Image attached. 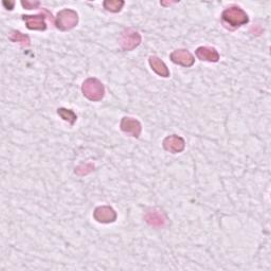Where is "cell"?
I'll return each mask as SVG.
<instances>
[{"instance_id":"1","label":"cell","mask_w":271,"mask_h":271,"mask_svg":"<svg viewBox=\"0 0 271 271\" xmlns=\"http://www.w3.org/2000/svg\"><path fill=\"white\" fill-rule=\"evenodd\" d=\"M223 22L232 29H237L247 24L249 21L248 15L239 6H231L222 14Z\"/></svg>"},{"instance_id":"2","label":"cell","mask_w":271,"mask_h":271,"mask_svg":"<svg viewBox=\"0 0 271 271\" xmlns=\"http://www.w3.org/2000/svg\"><path fill=\"white\" fill-rule=\"evenodd\" d=\"M82 92L86 99L92 102L101 101L105 95V87L98 78L89 77L82 85Z\"/></svg>"},{"instance_id":"3","label":"cell","mask_w":271,"mask_h":271,"mask_svg":"<svg viewBox=\"0 0 271 271\" xmlns=\"http://www.w3.org/2000/svg\"><path fill=\"white\" fill-rule=\"evenodd\" d=\"M78 23V15L75 11L66 8V10L60 11L55 20L56 28L60 31L66 32L74 29Z\"/></svg>"},{"instance_id":"4","label":"cell","mask_w":271,"mask_h":271,"mask_svg":"<svg viewBox=\"0 0 271 271\" xmlns=\"http://www.w3.org/2000/svg\"><path fill=\"white\" fill-rule=\"evenodd\" d=\"M141 35L134 29H125L121 33L120 46L124 51H133L141 43Z\"/></svg>"},{"instance_id":"5","label":"cell","mask_w":271,"mask_h":271,"mask_svg":"<svg viewBox=\"0 0 271 271\" xmlns=\"http://www.w3.org/2000/svg\"><path fill=\"white\" fill-rule=\"evenodd\" d=\"M94 220L102 224H110L116 222L117 212L115 209L109 206H101L94 210L93 212Z\"/></svg>"},{"instance_id":"6","label":"cell","mask_w":271,"mask_h":271,"mask_svg":"<svg viewBox=\"0 0 271 271\" xmlns=\"http://www.w3.org/2000/svg\"><path fill=\"white\" fill-rule=\"evenodd\" d=\"M120 127L122 132L135 138H139L142 132L141 123L138 120L129 117H125L121 120Z\"/></svg>"},{"instance_id":"7","label":"cell","mask_w":271,"mask_h":271,"mask_svg":"<svg viewBox=\"0 0 271 271\" xmlns=\"http://www.w3.org/2000/svg\"><path fill=\"white\" fill-rule=\"evenodd\" d=\"M170 58L174 64L180 65L182 67H192L195 63V58L192 55L188 50L185 49H179L174 51L171 53Z\"/></svg>"},{"instance_id":"8","label":"cell","mask_w":271,"mask_h":271,"mask_svg":"<svg viewBox=\"0 0 271 271\" xmlns=\"http://www.w3.org/2000/svg\"><path fill=\"white\" fill-rule=\"evenodd\" d=\"M163 148L165 151H168L172 154H177L181 153L186 147L185 139L177 136V135H172L165 138L163 140Z\"/></svg>"},{"instance_id":"9","label":"cell","mask_w":271,"mask_h":271,"mask_svg":"<svg viewBox=\"0 0 271 271\" xmlns=\"http://www.w3.org/2000/svg\"><path fill=\"white\" fill-rule=\"evenodd\" d=\"M22 19L27 24V28L29 30L33 31H45L47 29L46 23V17L45 15H35V16H29L24 15L22 16Z\"/></svg>"},{"instance_id":"10","label":"cell","mask_w":271,"mask_h":271,"mask_svg":"<svg viewBox=\"0 0 271 271\" xmlns=\"http://www.w3.org/2000/svg\"><path fill=\"white\" fill-rule=\"evenodd\" d=\"M195 54L198 59L204 60V62L217 63L220 60V54L216 49L212 47H199L195 51Z\"/></svg>"},{"instance_id":"11","label":"cell","mask_w":271,"mask_h":271,"mask_svg":"<svg viewBox=\"0 0 271 271\" xmlns=\"http://www.w3.org/2000/svg\"><path fill=\"white\" fill-rule=\"evenodd\" d=\"M145 220L148 225L157 227V228H160V227H163L167 224V217L157 209L148 210L145 214Z\"/></svg>"},{"instance_id":"12","label":"cell","mask_w":271,"mask_h":271,"mask_svg":"<svg viewBox=\"0 0 271 271\" xmlns=\"http://www.w3.org/2000/svg\"><path fill=\"white\" fill-rule=\"evenodd\" d=\"M151 68L155 73L158 74L161 77H169L170 76V70L162 60L158 56H151L148 59Z\"/></svg>"},{"instance_id":"13","label":"cell","mask_w":271,"mask_h":271,"mask_svg":"<svg viewBox=\"0 0 271 271\" xmlns=\"http://www.w3.org/2000/svg\"><path fill=\"white\" fill-rule=\"evenodd\" d=\"M8 39L13 42H19L22 47H29L31 45V40L28 35L22 34L19 31H13L8 35Z\"/></svg>"},{"instance_id":"14","label":"cell","mask_w":271,"mask_h":271,"mask_svg":"<svg viewBox=\"0 0 271 271\" xmlns=\"http://www.w3.org/2000/svg\"><path fill=\"white\" fill-rule=\"evenodd\" d=\"M104 8L111 13H119L124 6L123 0H106L103 2Z\"/></svg>"},{"instance_id":"15","label":"cell","mask_w":271,"mask_h":271,"mask_svg":"<svg viewBox=\"0 0 271 271\" xmlns=\"http://www.w3.org/2000/svg\"><path fill=\"white\" fill-rule=\"evenodd\" d=\"M57 113L58 116L62 118L64 121L68 122V123H70L71 125H73L75 122H76V119H77V116L76 113L71 110V109H67V108H58L57 109Z\"/></svg>"},{"instance_id":"16","label":"cell","mask_w":271,"mask_h":271,"mask_svg":"<svg viewBox=\"0 0 271 271\" xmlns=\"http://www.w3.org/2000/svg\"><path fill=\"white\" fill-rule=\"evenodd\" d=\"M93 170H94V165L91 163L81 164V165H78L77 168H75V174L80 175V176H85V175L93 172Z\"/></svg>"},{"instance_id":"17","label":"cell","mask_w":271,"mask_h":271,"mask_svg":"<svg viewBox=\"0 0 271 271\" xmlns=\"http://www.w3.org/2000/svg\"><path fill=\"white\" fill-rule=\"evenodd\" d=\"M21 4L24 8H27V10H33V8H38V6L40 5L39 1H30V0H22Z\"/></svg>"},{"instance_id":"18","label":"cell","mask_w":271,"mask_h":271,"mask_svg":"<svg viewBox=\"0 0 271 271\" xmlns=\"http://www.w3.org/2000/svg\"><path fill=\"white\" fill-rule=\"evenodd\" d=\"M3 5L5 6V8H7V10L12 11L14 8V5H15V2L14 1H3Z\"/></svg>"}]
</instances>
